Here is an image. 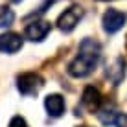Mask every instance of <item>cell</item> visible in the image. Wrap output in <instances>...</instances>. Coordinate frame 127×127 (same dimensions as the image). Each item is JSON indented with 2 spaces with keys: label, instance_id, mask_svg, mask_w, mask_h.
<instances>
[{
  "label": "cell",
  "instance_id": "obj_1",
  "mask_svg": "<svg viewBox=\"0 0 127 127\" xmlns=\"http://www.w3.org/2000/svg\"><path fill=\"white\" fill-rule=\"evenodd\" d=\"M101 55V46L96 39H83L79 44V54L76 55V59L68 64V74L72 77H87L89 74H92Z\"/></svg>",
  "mask_w": 127,
  "mask_h": 127
},
{
  "label": "cell",
  "instance_id": "obj_2",
  "mask_svg": "<svg viewBox=\"0 0 127 127\" xmlns=\"http://www.w3.org/2000/svg\"><path fill=\"white\" fill-rule=\"evenodd\" d=\"M42 85H44V79L35 72H26V74H20V76L17 77V89L24 96L37 94L39 90L42 89Z\"/></svg>",
  "mask_w": 127,
  "mask_h": 127
},
{
  "label": "cell",
  "instance_id": "obj_3",
  "mask_svg": "<svg viewBox=\"0 0 127 127\" xmlns=\"http://www.w3.org/2000/svg\"><path fill=\"white\" fill-rule=\"evenodd\" d=\"M83 15H85V11H83L81 6H72V7H68V9H64V11L59 15V19H57V28L61 30V32H66V33L72 32V30L79 24V20L83 19Z\"/></svg>",
  "mask_w": 127,
  "mask_h": 127
},
{
  "label": "cell",
  "instance_id": "obj_4",
  "mask_svg": "<svg viewBox=\"0 0 127 127\" xmlns=\"http://www.w3.org/2000/svg\"><path fill=\"white\" fill-rule=\"evenodd\" d=\"M127 20V15L120 9H107L103 13V19H101V24H103V30L107 33H116L124 28Z\"/></svg>",
  "mask_w": 127,
  "mask_h": 127
},
{
  "label": "cell",
  "instance_id": "obj_5",
  "mask_svg": "<svg viewBox=\"0 0 127 127\" xmlns=\"http://www.w3.org/2000/svg\"><path fill=\"white\" fill-rule=\"evenodd\" d=\"M50 30H52L50 22H46V20H35V22L26 26L24 35H26V39L32 41V42H41V41L46 39V35L50 33Z\"/></svg>",
  "mask_w": 127,
  "mask_h": 127
},
{
  "label": "cell",
  "instance_id": "obj_6",
  "mask_svg": "<svg viewBox=\"0 0 127 127\" xmlns=\"http://www.w3.org/2000/svg\"><path fill=\"white\" fill-rule=\"evenodd\" d=\"M101 92H99L98 89H94V87H87L85 90H83V96H81V103L83 107L87 109L89 112H98L99 107H101Z\"/></svg>",
  "mask_w": 127,
  "mask_h": 127
},
{
  "label": "cell",
  "instance_id": "obj_7",
  "mask_svg": "<svg viewBox=\"0 0 127 127\" xmlns=\"http://www.w3.org/2000/svg\"><path fill=\"white\" fill-rule=\"evenodd\" d=\"M22 48V37L15 32H7L4 35H0V52L6 54H15Z\"/></svg>",
  "mask_w": 127,
  "mask_h": 127
},
{
  "label": "cell",
  "instance_id": "obj_8",
  "mask_svg": "<svg viewBox=\"0 0 127 127\" xmlns=\"http://www.w3.org/2000/svg\"><path fill=\"white\" fill-rule=\"evenodd\" d=\"M44 107L50 116L57 118L64 112V98L61 94H48L44 98Z\"/></svg>",
  "mask_w": 127,
  "mask_h": 127
},
{
  "label": "cell",
  "instance_id": "obj_9",
  "mask_svg": "<svg viewBox=\"0 0 127 127\" xmlns=\"http://www.w3.org/2000/svg\"><path fill=\"white\" fill-rule=\"evenodd\" d=\"M99 118V122H101L103 125H111V124H116V118L118 114L114 112V109L112 107H99V111L96 112Z\"/></svg>",
  "mask_w": 127,
  "mask_h": 127
},
{
  "label": "cell",
  "instance_id": "obj_10",
  "mask_svg": "<svg viewBox=\"0 0 127 127\" xmlns=\"http://www.w3.org/2000/svg\"><path fill=\"white\" fill-rule=\"evenodd\" d=\"M15 20V13L7 6H0V28H7Z\"/></svg>",
  "mask_w": 127,
  "mask_h": 127
},
{
  "label": "cell",
  "instance_id": "obj_11",
  "mask_svg": "<svg viewBox=\"0 0 127 127\" xmlns=\"http://www.w3.org/2000/svg\"><path fill=\"white\" fill-rule=\"evenodd\" d=\"M9 127H28V124H26V120L22 116H13L9 122Z\"/></svg>",
  "mask_w": 127,
  "mask_h": 127
},
{
  "label": "cell",
  "instance_id": "obj_12",
  "mask_svg": "<svg viewBox=\"0 0 127 127\" xmlns=\"http://www.w3.org/2000/svg\"><path fill=\"white\" fill-rule=\"evenodd\" d=\"M116 127H127V114H125V112H120V114H118Z\"/></svg>",
  "mask_w": 127,
  "mask_h": 127
},
{
  "label": "cell",
  "instance_id": "obj_13",
  "mask_svg": "<svg viewBox=\"0 0 127 127\" xmlns=\"http://www.w3.org/2000/svg\"><path fill=\"white\" fill-rule=\"evenodd\" d=\"M11 2H13V4H20L22 0H11Z\"/></svg>",
  "mask_w": 127,
  "mask_h": 127
},
{
  "label": "cell",
  "instance_id": "obj_14",
  "mask_svg": "<svg viewBox=\"0 0 127 127\" xmlns=\"http://www.w3.org/2000/svg\"><path fill=\"white\" fill-rule=\"evenodd\" d=\"M81 127H89V125H81Z\"/></svg>",
  "mask_w": 127,
  "mask_h": 127
}]
</instances>
